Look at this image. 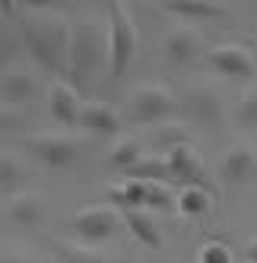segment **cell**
<instances>
[{
    "instance_id": "7",
    "label": "cell",
    "mask_w": 257,
    "mask_h": 263,
    "mask_svg": "<svg viewBox=\"0 0 257 263\" xmlns=\"http://www.w3.org/2000/svg\"><path fill=\"white\" fill-rule=\"evenodd\" d=\"M185 115L194 124L207 127V130H219L226 121V108H223V99H219L213 89L194 86V89L185 92Z\"/></svg>"
},
{
    "instance_id": "2",
    "label": "cell",
    "mask_w": 257,
    "mask_h": 263,
    "mask_svg": "<svg viewBox=\"0 0 257 263\" xmlns=\"http://www.w3.org/2000/svg\"><path fill=\"white\" fill-rule=\"evenodd\" d=\"M105 61H108V23L80 20L70 35V73L67 77L80 89H89Z\"/></svg>"
},
{
    "instance_id": "26",
    "label": "cell",
    "mask_w": 257,
    "mask_h": 263,
    "mask_svg": "<svg viewBox=\"0 0 257 263\" xmlns=\"http://www.w3.org/2000/svg\"><path fill=\"white\" fill-rule=\"evenodd\" d=\"M200 263H232V248L223 241H207L200 248Z\"/></svg>"
},
{
    "instance_id": "13",
    "label": "cell",
    "mask_w": 257,
    "mask_h": 263,
    "mask_svg": "<svg viewBox=\"0 0 257 263\" xmlns=\"http://www.w3.org/2000/svg\"><path fill=\"white\" fill-rule=\"evenodd\" d=\"M48 111L51 118L64 124V127H73L80 124V115H83V105H80V96L70 83H54L51 92H48Z\"/></svg>"
},
{
    "instance_id": "16",
    "label": "cell",
    "mask_w": 257,
    "mask_h": 263,
    "mask_svg": "<svg viewBox=\"0 0 257 263\" xmlns=\"http://www.w3.org/2000/svg\"><path fill=\"white\" fill-rule=\"evenodd\" d=\"M124 225L131 229V235L143 244V248H162L165 235L159 229V222L150 210H127L124 213Z\"/></svg>"
},
{
    "instance_id": "25",
    "label": "cell",
    "mask_w": 257,
    "mask_h": 263,
    "mask_svg": "<svg viewBox=\"0 0 257 263\" xmlns=\"http://www.w3.org/2000/svg\"><path fill=\"white\" fill-rule=\"evenodd\" d=\"M235 121L245 130H257V89L242 92V99L235 105Z\"/></svg>"
},
{
    "instance_id": "23",
    "label": "cell",
    "mask_w": 257,
    "mask_h": 263,
    "mask_svg": "<svg viewBox=\"0 0 257 263\" xmlns=\"http://www.w3.org/2000/svg\"><path fill=\"white\" fill-rule=\"evenodd\" d=\"M185 143H188V134H185L181 127H175V124H159V127H156V134H153V146L162 149L165 156H169L172 149L185 146Z\"/></svg>"
},
{
    "instance_id": "12",
    "label": "cell",
    "mask_w": 257,
    "mask_h": 263,
    "mask_svg": "<svg viewBox=\"0 0 257 263\" xmlns=\"http://www.w3.org/2000/svg\"><path fill=\"white\" fill-rule=\"evenodd\" d=\"M42 213H45V200H42V194H35V191H20V194L7 197V203H4V216L13 225H23V229L39 225Z\"/></svg>"
},
{
    "instance_id": "15",
    "label": "cell",
    "mask_w": 257,
    "mask_h": 263,
    "mask_svg": "<svg viewBox=\"0 0 257 263\" xmlns=\"http://www.w3.org/2000/svg\"><path fill=\"white\" fill-rule=\"evenodd\" d=\"M165 13H172L175 20H191V23H223L229 16V7L226 4H216V0H181V4H165L162 7Z\"/></svg>"
},
{
    "instance_id": "5",
    "label": "cell",
    "mask_w": 257,
    "mask_h": 263,
    "mask_svg": "<svg viewBox=\"0 0 257 263\" xmlns=\"http://www.w3.org/2000/svg\"><path fill=\"white\" fill-rule=\"evenodd\" d=\"M178 111V102L162 86H140L131 99V121L134 124H165Z\"/></svg>"
},
{
    "instance_id": "28",
    "label": "cell",
    "mask_w": 257,
    "mask_h": 263,
    "mask_svg": "<svg viewBox=\"0 0 257 263\" xmlns=\"http://www.w3.org/2000/svg\"><path fill=\"white\" fill-rule=\"evenodd\" d=\"M16 127H20V115L0 105V130H16Z\"/></svg>"
},
{
    "instance_id": "4",
    "label": "cell",
    "mask_w": 257,
    "mask_h": 263,
    "mask_svg": "<svg viewBox=\"0 0 257 263\" xmlns=\"http://www.w3.org/2000/svg\"><path fill=\"white\" fill-rule=\"evenodd\" d=\"M26 149H29V156L39 165L51 168V172H64V168H70L83 156L86 143L77 140V137H70V134H54L51 130V134H32L26 140Z\"/></svg>"
},
{
    "instance_id": "8",
    "label": "cell",
    "mask_w": 257,
    "mask_h": 263,
    "mask_svg": "<svg viewBox=\"0 0 257 263\" xmlns=\"http://www.w3.org/2000/svg\"><path fill=\"white\" fill-rule=\"evenodd\" d=\"M207 64H210L216 73H223V77H235V80H245V77H251V73L257 70L254 54H251L245 45H238V42L216 45V48L207 54Z\"/></svg>"
},
{
    "instance_id": "30",
    "label": "cell",
    "mask_w": 257,
    "mask_h": 263,
    "mask_svg": "<svg viewBox=\"0 0 257 263\" xmlns=\"http://www.w3.org/2000/svg\"><path fill=\"white\" fill-rule=\"evenodd\" d=\"M0 263H35V260H32V257H26V254H7Z\"/></svg>"
},
{
    "instance_id": "17",
    "label": "cell",
    "mask_w": 257,
    "mask_h": 263,
    "mask_svg": "<svg viewBox=\"0 0 257 263\" xmlns=\"http://www.w3.org/2000/svg\"><path fill=\"white\" fill-rule=\"evenodd\" d=\"M48 244H51V251L58 254L61 263H108L96 248H89V244H80V241H67V238H61V235L48 238Z\"/></svg>"
},
{
    "instance_id": "27",
    "label": "cell",
    "mask_w": 257,
    "mask_h": 263,
    "mask_svg": "<svg viewBox=\"0 0 257 263\" xmlns=\"http://www.w3.org/2000/svg\"><path fill=\"white\" fill-rule=\"evenodd\" d=\"M146 206H156V210H169V206H172V194L165 191V187L150 184V194H146Z\"/></svg>"
},
{
    "instance_id": "19",
    "label": "cell",
    "mask_w": 257,
    "mask_h": 263,
    "mask_svg": "<svg viewBox=\"0 0 257 263\" xmlns=\"http://www.w3.org/2000/svg\"><path fill=\"white\" fill-rule=\"evenodd\" d=\"M26 165L16 159L13 153H0V194L4 197H13V194H20L23 191V184H26Z\"/></svg>"
},
{
    "instance_id": "10",
    "label": "cell",
    "mask_w": 257,
    "mask_h": 263,
    "mask_svg": "<svg viewBox=\"0 0 257 263\" xmlns=\"http://www.w3.org/2000/svg\"><path fill=\"white\" fill-rule=\"evenodd\" d=\"M165 61L175 64V67H185L191 64L194 58H200V51H204V42H200V35L191 29V26H175L169 35H165Z\"/></svg>"
},
{
    "instance_id": "6",
    "label": "cell",
    "mask_w": 257,
    "mask_h": 263,
    "mask_svg": "<svg viewBox=\"0 0 257 263\" xmlns=\"http://www.w3.org/2000/svg\"><path fill=\"white\" fill-rule=\"evenodd\" d=\"M70 225H73V232H77L86 244H96V241L112 238L121 225H124V216L115 210V206L99 203V206H86V210L73 213Z\"/></svg>"
},
{
    "instance_id": "9",
    "label": "cell",
    "mask_w": 257,
    "mask_h": 263,
    "mask_svg": "<svg viewBox=\"0 0 257 263\" xmlns=\"http://www.w3.org/2000/svg\"><path fill=\"white\" fill-rule=\"evenodd\" d=\"M165 162H169V175L181 178L188 187H204V191H210V181H207V165L200 162L197 149L191 143L172 149L169 156H165Z\"/></svg>"
},
{
    "instance_id": "20",
    "label": "cell",
    "mask_w": 257,
    "mask_h": 263,
    "mask_svg": "<svg viewBox=\"0 0 257 263\" xmlns=\"http://www.w3.org/2000/svg\"><path fill=\"white\" fill-rule=\"evenodd\" d=\"M0 96L7 102H29L35 96V80L23 70H7L0 77Z\"/></svg>"
},
{
    "instance_id": "24",
    "label": "cell",
    "mask_w": 257,
    "mask_h": 263,
    "mask_svg": "<svg viewBox=\"0 0 257 263\" xmlns=\"http://www.w3.org/2000/svg\"><path fill=\"white\" fill-rule=\"evenodd\" d=\"M169 175V162H165V156L159 159H140L131 172H127V178H134V181H156V178H165Z\"/></svg>"
},
{
    "instance_id": "22",
    "label": "cell",
    "mask_w": 257,
    "mask_h": 263,
    "mask_svg": "<svg viewBox=\"0 0 257 263\" xmlns=\"http://www.w3.org/2000/svg\"><path fill=\"white\" fill-rule=\"evenodd\" d=\"M210 191H204V187H185V191L178 194V210L185 216H207L210 213Z\"/></svg>"
},
{
    "instance_id": "18",
    "label": "cell",
    "mask_w": 257,
    "mask_h": 263,
    "mask_svg": "<svg viewBox=\"0 0 257 263\" xmlns=\"http://www.w3.org/2000/svg\"><path fill=\"white\" fill-rule=\"evenodd\" d=\"M146 194H150V184L134 181V178H124L121 184L108 187V200H112L115 206H124V213L127 210H143V206H146Z\"/></svg>"
},
{
    "instance_id": "3",
    "label": "cell",
    "mask_w": 257,
    "mask_h": 263,
    "mask_svg": "<svg viewBox=\"0 0 257 263\" xmlns=\"http://www.w3.org/2000/svg\"><path fill=\"white\" fill-rule=\"evenodd\" d=\"M137 45H140V35H137L131 7L121 4V0H112L108 4V73L115 80L131 70L137 58Z\"/></svg>"
},
{
    "instance_id": "29",
    "label": "cell",
    "mask_w": 257,
    "mask_h": 263,
    "mask_svg": "<svg viewBox=\"0 0 257 263\" xmlns=\"http://www.w3.org/2000/svg\"><path fill=\"white\" fill-rule=\"evenodd\" d=\"M242 254H245L248 263H257V238H251V241L245 244V251H242Z\"/></svg>"
},
{
    "instance_id": "14",
    "label": "cell",
    "mask_w": 257,
    "mask_h": 263,
    "mask_svg": "<svg viewBox=\"0 0 257 263\" xmlns=\"http://www.w3.org/2000/svg\"><path fill=\"white\" fill-rule=\"evenodd\" d=\"M80 127L86 130V134H93V137H115L121 130V118H118V111L112 105L89 102V105H83Z\"/></svg>"
},
{
    "instance_id": "11",
    "label": "cell",
    "mask_w": 257,
    "mask_h": 263,
    "mask_svg": "<svg viewBox=\"0 0 257 263\" xmlns=\"http://www.w3.org/2000/svg\"><path fill=\"white\" fill-rule=\"evenodd\" d=\"M219 175H223L226 184H245L257 175V153L251 146L238 143L223 156V165H219Z\"/></svg>"
},
{
    "instance_id": "21",
    "label": "cell",
    "mask_w": 257,
    "mask_h": 263,
    "mask_svg": "<svg viewBox=\"0 0 257 263\" xmlns=\"http://www.w3.org/2000/svg\"><path fill=\"white\" fill-rule=\"evenodd\" d=\"M140 159H143V153H140L137 140H118L112 149H108V165H112L115 172H131Z\"/></svg>"
},
{
    "instance_id": "1",
    "label": "cell",
    "mask_w": 257,
    "mask_h": 263,
    "mask_svg": "<svg viewBox=\"0 0 257 263\" xmlns=\"http://www.w3.org/2000/svg\"><path fill=\"white\" fill-rule=\"evenodd\" d=\"M70 35L73 26L61 16H26L23 20V42L35 64L48 73H70Z\"/></svg>"
}]
</instances>
